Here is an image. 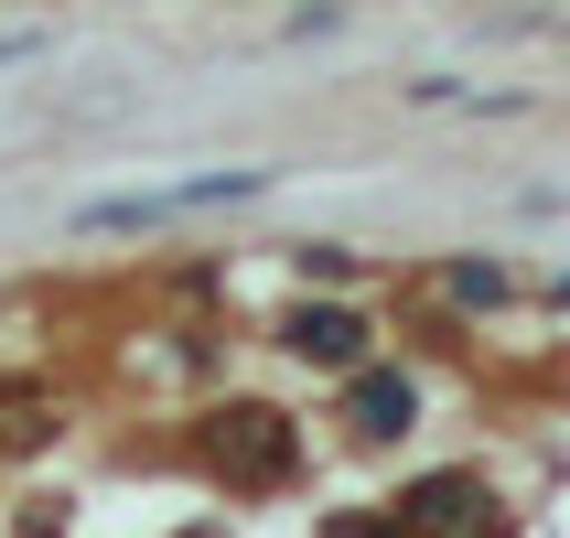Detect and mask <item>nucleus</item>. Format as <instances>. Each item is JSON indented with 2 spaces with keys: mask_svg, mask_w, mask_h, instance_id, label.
<instances>
[{
  "mask_svg": "<svg viewBox=\"0 0 570 538\" xmlns=\"http://www.w3.org/2000/svg\"><path fill=\"white\" fill-rule=\"evenodd\" d=\"M205 463H216L226 485H291V463H302L291 410H269V399H226V410L205 420Z\"/></svg>",
  "mask_w": 570,
  "mask_h": 538,
  "instance_id": "f257e3e1",
  "label": "nucleus"
},
{
  "mask_svg": "<svg viewBox=\"0 0 570 538\" xmlns=\"http://www.w3.org/2000/svg\"><path fill=\"white\" fill-rule=\"evenodd\" d=\"M399 528L410 538H507V507H495L484 475H420L399 496Z\"/></svg>",
  "mask_w": 570,
  "mask_h": 538,
  "instance_id": "f03ea898",
  "label": "nucleus"
},
{
  "mask_svg": "<svg viewBox=\"0 0 570 538\" xmlns=\"http://www.w3.org/2000/svg\"><path fill=\"white\" fill-rule=\"evenodd\" d=\"M281 345L302 355V366H334V378H355V366H366V345H377V323L355 313V302H302V313L281 323Z\"/></svg>",
  "mask_w": 570,
  "mask_h": 538,
  "instance_id": "7ed1b4c3",
  "label": "nucleus"
},
{
  "mask_svg": "<svg viewBox=\"0 0 570 538\" xmlns=\"http://www.w3.org/2000/svg\"><path fill=\"white\" fill-rule=\"evenodd\" d=\"M345 420H355V442H399V431L420 420V378H410V366H377V355H366V366L345 378Z\"/></svg>",
  "mask_w": 570,
  "mask_h": 538,
  "instance_id": "20e7f679",
  "label": "nucleus"
},
{
  "mask_svg": "<svg viewBox=\"0 0 570 538\" xmlns=\"http://www.w3.org/2000/svg\"><path fill=\"white\" fill-rule=\"evenodd\" d=\"M442 291L463 302V313H507V302H517V281L495 270V258H452V270H442Z\"/></svg>",
  "mask_w": 570,
  "mask_h": 538,
  "instance_id": "39448f33",
  "label": "nucleus"
},
{
  "mask_svg": "<svg viewBox=\"0 0 570 538\" xmlns=\"http://www.w3.org/2000/svg\"><path fill=\"white\" fill-rule=\"evenodd\" d=\"M302 281H355V248H323L313 237V248H302Z\"/></svg>",
  "mask_w": 570,
  "mask_h": 538,
  "instance_id": "423d86ee",
  "label": "nucleus"
},
{
  "mask_svg": "<svg viewBox=\"0 0 570 538\" xmlns=\"http://www.w3.org/2000/svg\"><path fill=\"white\" fill-rule=\"evenodd\" d=\"M323 538H410V528H399V517H334Z\"/></svg>",
  "mask_w": 570,
  "mask_h": 538,
  "instance_id": "0eeeda50",
  "label": "nucleus"
},
{
  "mask_svg": "<svg viewBox=\"0 0 570 538\" xmlns=\"http://www.w3.org/2000/svg\"><path fill=\"white\" fill-rule=\"evenodd\" d=\"M32 43H43V32H0V65H11V55H32Z\"/></svg>",
  "mask_w": 570,
  "mask_h": 538,
  "instance_id": "6e6552de",
  "label": "nucleus"
},
{
  "mask_svg": "<svg viewBox=\"0 0 570 538\" xmlns=\"http://www.w3.org/2000/svg\"><path fill=\"white\" fill-rule=\"evenodd\" d=\"M549 302H560V313H570V281H549Z\"/></svg>",
  "mask_w": 570,
  "mask_h": 538,
  "instance_id": "1a4fd4ad",
  "label": "nucleus"
}]
</instances>
